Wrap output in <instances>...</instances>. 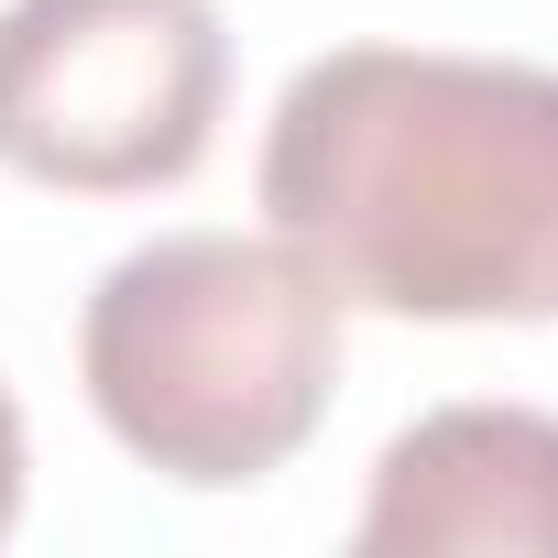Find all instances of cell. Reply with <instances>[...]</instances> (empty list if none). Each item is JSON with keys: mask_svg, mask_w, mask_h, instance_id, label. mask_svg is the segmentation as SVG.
<instances>
[{"mask_svg": "<svg viewBox=\"0 0 558 558\" xmlns=\"http://www.w3.org/2000/svg\"><path fill=\"white\" fill-rule=\"evenodd\" d=\"M362 558H558V416L536 405H438L384 438Z\"/></svg>", "mask_w": 558, "mask_h": 558, "instance_id": "obj_4", "label": "cell"}, {"mask_svg": "<svg viewBox=\"0 0 558 558\" xmlns=\"http://www.w3.org/2000/svg\"><path fill=\"white\" fill-rule=\"evenodd\" d=\"M12 514H23V405L0 384V536H12Z\"/></svg>", "mask_w": 558, "mask_h": 558, "instance_id": "obj_5", "label": "cell"}, {"mask_svg": "<svg viewBox=\"0 0 558 558\" xmlns=\"http://www.w3.org/2000/svg\"><path fill=\"white\" fill-rule=\"evenodd\" d=\"M230 110L219 0H0V165L56 197L186 186Z\"/></svg>", "mask_w": 558, "mask_h": 558, "instance_id": "obj_3", "label": "cell"}, {"mask_svg": "<svg viewBox=\"0 0 558 558\" xmlns=\"http://www.w3.org/2000/svg\"><path fill=\"white\" fill-rule=\"evenodd\" d=\"M263 219L340 307L558 318V66L340 45L263 121Z\"/></svg>", "mask_w": 558, "mask_h": 558, "instance_id": "obj_1", "label": "cell"}, {"mask_svg": "<svg viewBox=\"0 0 558 558\" xmlns=\"http://www.w3.org/2000/svg\"><path fill=\"white\" fill-rule=\"evenodd\" d=\"M77 384L143 471L241 493L318 438L340 395V296L296 241L165 230L88 286Z\"/></svg>", "mask_w": 558, "mask_h": 558, "instance_id": "obj_2", "label": "cell"}]
</instances>
